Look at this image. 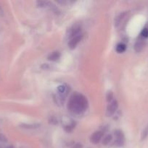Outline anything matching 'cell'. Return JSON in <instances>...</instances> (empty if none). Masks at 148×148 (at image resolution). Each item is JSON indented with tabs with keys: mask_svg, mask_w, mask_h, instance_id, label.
Listing matches in <instances>:
<instances>
[{
	"mask_svg": "<svg viewBox=\"0 0 148 148\" xmlns=\"http://www.w3.org/2000/svg\"><path fill=\"white\" fill-rule=\"evenodd\" d=\"M88 102L85 97L79 93H75L71 96L68 108L71 112L75 114H81L86 111Z\"/></svg>",
	"mask_w": 148,
	"mask_h": 148,
	"instance_id": "1",
	"label": "cell"
},
{
	"mask_svg": "<svg viewBox=\"0 0 148 148\" xmlns=\"http://www.w3.org/2000/svg\"><path fill=\"white\" fill-rule=\"evenodd\" d=\"M83 38V35L81 34H78L77 36H73V37L71 38L70 39V41L68 43V46H69L70 49H73L76 47L77 45L79 43V42L82 40Z\"/></svg>",
	"mask_w": 148,
	"mask_h": 148,
	"instance_id": "2",
	"label": "cell"
},
{
	"mask_svg": "<svg viewBox=\"0 0 148 148\" xmlns=\"http://www.w3.org/2000/svg\"><path fill=\"white\" fill-rule=\"evenodd\" d=\"M115 135L116 140L114 143V145L118 146H122L124 143V135H123V132L120 130H116L115 132Z\"/></svg>",
	"mask_w": 148,
	"mask_h": 148,
	"instance_id": "3",
	"label": "cell"
},
{
	"mask_svg": "<svg viewBox=\"0 0 148 148\" xmlns=\"http://www.w3.org/2000/svg\"><path fill=\"white\" fill-rule=\"evenodd\" d=\"M118 108V103L116 101H113L110 103L107 108V115L108 116H111L115 114Z\"/></svg>",
	"mask_w": 148,
	"mask_h": 148,
	"instance_id": "4",
	"label": "cell"
},
{
	"mask_svg": "<svg viewBox=\"0 0 148 148\" xmlns=\"http://www.w3.org/2000/svg\"><path fill=\"white\" fill-rule=\"evenodd\" d=\"M103 134L102 132H96L94 134L91 135V139H90V141L93 143V144L96 145L97 143H99L100 142V140H102V137Z\"/></svg>",
	"mask_w": 148,
	"mask_h": 148,
	"instance_id": "5",
	"label": "cell"
},
{
	"mask_svg": "<svg viewBox=\"0 0 148 148\" xmlns=\"http://www.w3.org/2000/svg\"><path fill=\"white\" fill-rule=\"evenodd\" d=\"M144 45H145V42H144V38H142V37L139 38L137 40H136V43H135L134 46V49L136 52H140L142 50L144 47Z\"/></svg>",
	"mask_w": 148,
	"mask_h": 148,
	"instance_id": "6",
	"label": "cell"
},
{
	"mask_svg": "<svg viewBox=\"0 0 148 148\" xmlns=\"http://www.w3.org/2000/svg\"><path fill=\"white\" fill-rule=\"evenodd\" d=\"M60 57V53L58 51H54L49 55L48 59L50 61H57Z\"/></svg>",
	"mask_w": 148,
	"mask_h": 148,
	"instance_id": "7",
	"label": "cell"
},
{
	"mask_svg": "<svg viewBox=\"0 0 148 148\" xmlns=\"http://www.w3.org/2000/svg\"><path fill=\"white\" fill-rule=\"evenodd\" d=\"M125 15H126V13L123 12V13H121V14H119V15L117 17H116V19H115V26H118V25L120 24V23H121L122 20H123V18H124Z\"/></svg>",
	"mask_w": 148,
	"mask_h": 148,
	"instance_id": "8",
	"label": "cell"
},
{
	"mask_svg": "<svg viewBox=\"0 0 148 148\" xmlns=\"http://www.w3.org/2000/svg\"><path fill=\"white\" fill-rule=\"evenodd\" d=\"M126 45L123 44V43H120V44H118L116 47V51L118 53H123V52L126 51Z\"/></svg>",
	"mask_w": 148,
	"mask_h": 148,
	"instance_id": "9",
	"label": "cell"
},
{
	"mask_svg": "<svg viewBox=\"0 0 148 148\" xmlns=\"http://www.w3.org/2000/svg\"><path fill=\"white\" fill-rule=\"evenodd\" d=\"M141 37H142V38H146L148 37V24L147 25L146 27H144L143 30H142Z\"/></svg>",
	"mask_w": 148,
	"mask_h": 148,
	"instance_id": "10",
	"label": "cell"
},
{
	"mask_svg": "<svg viewBox=\"0 0 148 148\" xmlns=\"http://www.w3.org/2000/svg\"><path fill=\"white\" fill-rule=\"evenodd\" d=\"M22 127H23V128L26 129H36L38 128L39 125V124H23Z\"/></svg>",
	"mask_w": 148,
	"mask_h": 148,
	"instance_id": "11",
	"label": "cell"
},
{
	"mask_svg": "<svg viewBox=\"0 0 148 148\" xmlns=\"http://www.w3.org/2000/svg\"><path fill=\"white\" fill-rule=\"evenodd\" d=\"M112 140V137L110 135H107L105 137H104V139H103L102 140V143L104 145H107L109 144V143H110V141Z\"/></svg>",
	"mask_w": 148,
	"mask_h": 148,
	"instance_id": "12",
	"label": "cell"
},
{
	"mask_svg": "<svg viewBox=\"0 0 148 148\" xmlns=\"http://www.w3.org/2000/svg\"><path fill=\"white\" fill-rule=\"evenodd\" d=\"M113 92H111V91H109V92H107V101H108V102H111V101H113Z\"/></svg>",
	"mask_w": 148,
	"mask_h": 148,
	"instance_id": "13",
	"label": "cell"
},
{
	"mask_svg": "<svg viewBox=\"0 0 148 148\" xmlns=\"http://www.w3.org/2000/svg\"><path fill=\"white\" fill-rule=\"evenodd\" d=\"M58 91H59L60 94H63L64 92L66 91V88H65L64 85H60V86H59V88H58Z\"/></svg>",
	"mask_w": 148,
	"mask_h": 148,
	"instance_id": "14",
	"label": "cell"
},
{
	"mask_svg": "<svg viewBox=\"0 0 148 148\" xmlns=\"http://www.w3.org/2000/svg\"><path fill=\"white\" fill-rule=\"evenodd\" d=\"M6 141H7V140H6L5 137H4L2 134H0V142H6Z\"/></svg>",
	"mask_w": 148,
	"mask_h": 148,
	"instance_id": "15",
	"label": "cell"
}]
</instances>
